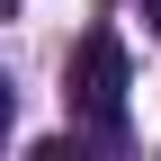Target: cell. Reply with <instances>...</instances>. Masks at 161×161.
<instances>
[{"mask_svg": "<svg viewBox=\"0 0 161 161\" xmlns=\"http://www.w3.org/2000/svg\"><path fill=\"white\" fill-rule=\"evenodd\" d=\"M125 90H134V72H125V45H116L108 27L98 36H80V54H72V134L80 143H125Z\"/></svg>", "mask_w": 161, "mask_h": 161, "instance_id": "cell-1", "label": "cell"}, {"mask_svg": "<svg viewBox=\"0 0 161 161\" xmlns=\"http://www.w3.org/2000/svg\"><path fill=\"white\" fill-rule=\"evenodd\" d=\"M143 18H152V27H161V0H143Z\"/></svg>", "mask_w": 161, "mask_h": 161, "instance_id": "cell-2", "label": "cell"}]
</instances>
